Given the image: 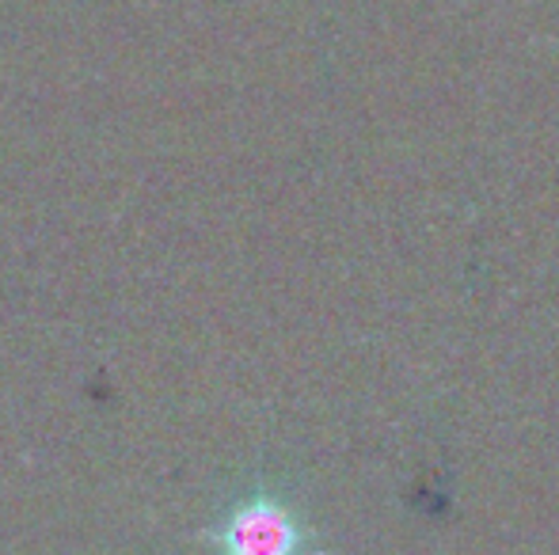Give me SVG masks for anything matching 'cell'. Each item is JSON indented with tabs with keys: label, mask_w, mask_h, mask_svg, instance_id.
Returning <instances> with one entry per match:
<instances>
[{
	"label": "cell",
	"mask_w": 559,
	"mask_h": 555,
	"mask_svg": "<svg viewBox=\"0 0 559 555\" xmlns=\"http://www.w3.org/2000/svg\"><path fill=\"white\" fill-rule=\"evenodd\" d=\"M206 541L217 555H328L312 544L301 518L266 491L236 503L222 526L206 529Z\"/></svg>",
	"instance_id": "1"
}]
</instances>
